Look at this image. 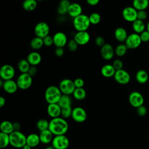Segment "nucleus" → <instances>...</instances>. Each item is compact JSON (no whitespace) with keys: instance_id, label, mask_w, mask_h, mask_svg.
<instances>
[{"instance_id":"obj_21","label":"nucleus","mask_w":149,"mask_h":149,"mask_svg":"<svg viewBox=\"0 0 149 149\" xmlns=\"http://www.w3.org/2000/svg\"><path fill=\"white\" fill-rule=\"evenodd\" d=\"M27 60L31 66H36L41 62V56L40 53L36 51H33L28 54Z\"/></svg>"},{"instance_id":"obj_8","label":"nucleus","mask_w":149,"mask_h":149,"mask_svg":"<svg viewBox=\"0 0 149 149\" xmlns=\"http://www.w3.org/2000/svg\"><path fill=\"white\" fill-rule=\"evenodd\" d=\"M141 42L140 34L133 33L128 35L125 44L128 49H135L138 48Z\"/></svg>"},{"instance_id":"obj_5","label":"nucleus","mask_w":149,"mask_h":149,"mask_svg":"<svg viewBox=\"0 0 149 149\" xmlns=\"http://www.w3.org/2000/svg\"><path fill=\"white\" fill-rule=\"evenodd\" d=\"M28 73H21L17 78L16 83L19 88L21 90H26L32 84L33 79Z\"/></svg>"},{"instance_id":"obj_54","label":"nucleus","mask_w":149,"mask_h":149,"mask_svg":"<svg viewBox=\"0 0 149 149\" xmlns=\"http://www.w3.org/2000/svg\"><path fill=\"white\" fill-rule=\"evenodd\" d=\"M22 149H31V147L26 144V145L24 146V147L22 148Z\"/></svg>"},{"instance_id":"obj_13","label":"nucleus","mask_w":149,"mask_h":149,"mask_svg":"<svg viewBox=\"0 0 149 149\" xmlns=\"http://www.w3.org/2000/svg\"><path fill=\"white\" fill-rule=\"evenodd\" d=\"M115 80L120 84H127L130 80V76L129 73L124 69L116 70L114 74Z\"/></svg>"},{"instance_id":"obj_10","label":"nucleus","mask_w":149,"mask_h":149,"mask_svg":"<svg viewBox=\"0 0 149 149\" xmlns=\"http://www.w3.org/2000/svg\"><path fill=\"white\" fill-rule=\"evenodd\" d=\"M34 31L37 37L44 38L49 35V26L46 22H40L36 24Z\"/></svg>"},{"instance_id":"obj_56","label":"nucleus","mask_w":149,"mask_h":149,"mask_svg":"<svg viewBox=\"0 0 149 149\" xmlns=\"http://www.w3.org/2000/svg\"><path fill=\"white\" fill-rule=\"evenodd\" d=\"M45 149H55L52 146H48V147H47Z\"/></svg>"},{"instance_id":"obj_26","label":"nucleus","mask_w":149,"mask_h":149,"mask_svg":"<svg viewBox=\"0 0 149 149\" xmlns=\"http://www.w3.org/2000/svg\"><path fill=\"white\" fill-rule=\"evenodd\" d=\"M133 7L137 10H145L149 5L148 0H134L133 1Z\"/></svg>"},{"instance_id":"obj_11","label":"nucleus","mask_w":149,"mask_h":149,"mask_svg":"<svg viewBox=\"0 0 149 149\" xmlns=\"http://www.w3.org/2000/svg\"><path fill=\"white\" fill-rule=\"evenodd\" d=\"M144 97L139 91H132L129 95V102L130 104L136 108L141 106L144 104Z\"/></svg>"},{"instance_id":"obj_53","label":"nucleus","mask_w":149,"mask_h":149,"mask_svg":"<svg viewBox=\"0 0 149 149\" xmlns=\"http://www.w3.org/2000/svg\"><path fill=\"white\" fill-rule=\"evenodd\" d=\"M5 102H6L5 98L2 96L0 97V107H2L5 104Z\"/></svg>"},{"instance_id":"obj_51","label":"nucleus","mask_w":149,"mask_h":149,"mask_svg":"<svg viewBox=\"0 0 149 149\" xmlns=\"http://www.w3.org/2000/svg\"><path fill=\"white\" fill-rule=\"evenodd\" d=\"M87 3L91 6H95L99 3V0H87Z\"/></svg>"},{"instance_id":"obj_24","label":"nucleus","mask_w":149,"mask_h":149,"mask_svg":"<svg viewBox=\"0 0 149 149\" xmlns=\"http://www.w3.org/2000/svg\"><path fill=\"white\" fill-rule=\"evenodd\" d=\"M53 135L54 134L49 129L41 132L39 134L40 142L44 144H49V143L52 142L54 139Z\"/></svg>"},{"instance_id":"obj_19","label":"nucleus","mask_w":149,"mask_h":149,"mask_svg":"<svg viewBox=\"0 0 149 149\" xmlns=\"http://www.w3.org/2000/svg\"><path fill=\"white\" fill-rule=\"evenodd\" d=\"M2 88L3 90L7 93L13 94L17 91L19 87L17 86L16 81H14L13 80L11 79L4 81Z\"/></svg>"},{"instance_id":"obj_36","label":"nucleus","mask_w":149,"mask_h":149,"mask_svg":"<svg viewBox=\"0 0 149 149\" xmlns=\"http://www.w3.org/2000/svg\"><path fill=\"white\" fill-rule=\"evenodd\" d=\"M73 97L77 100H83L86 98V92L83 88H76L73 93Z\"/></svg>"},{"instance_id":"obj_48","label":"nucleus","mask_w":149,"mask_h":149,"mask_svg":"<svg viewBox=\"0 0 149 149\" xmlns=\"http://www.w3.org/2000/svg\"><path fill=\"white\" fill-rule=\"evenodd\" d=\"M95 43L97 46L102 47L105 43L104 38L101 36H97L95 39Z\"/></svg>"},{"instance_id":"obj_27","label":"nucleus","mask_w":149,"mask_h":149,"mask_svg":"<svg viewBox=\"0 0 149 149\" xmlns=\"http://www.w3.org/2000/svg\"><path fill=\"white\" fill-rule=\"evenodd\" d=\"M70 1L68 0H62L59 2L57 8V12L60 15H65L68 12V8L70 5Z\"/></svg>"},{"instance_id":"obj_33","label":"nucleus","mask_w":149,"mask_h":149,"mask_svg":"<svg viewBox=\"0 0 149 149\" xmlns=\"http://www.w3.org/2000/svg\"><path fill=\"white\" fill-rule=\"evenodd\" d=\"M37 6V2L36 0H25L22 3L23 9L27 11H32L34 10Z\"/></svg>"},{"instance_id":"obj_7","label":"nucleus","mask_w":149,"mask_h":149,"mask_svg":"<svg viewBox=\"0 0 149 149\" xmlns=\"http://www.w3.org/2000/svg\"><path fill=\"white\" fill-rule=\"evenodd\" d=\"M69 146V140L65 135L55 136L52 141V146L55 149H66Z\"/></svg>"},{"instance_id":"obj_46","label":"nucleus","mask_w":149,"mask_h":149,"mask_svg":"<svg viewBox=\"0 0 149 149\" xmlns=\"http://www.w3.org/2000/svg\"><path fill=\"white\" fill-rule=\"evenodd\" d=\"M74 84L76 88H83L84 84V81L81 78H76L73 80Z\"/></svg>"},{"instance_id":"obj_16","label":"nucleus","mask_w":149,"mask_h":149,"mask_svg":"<svg viewBox=\"0 0 149 149\" xmlns=\"http://www.w3.org/2000/svg\"><path fill=\"white\" fill-rule=\"evenodd\" d=\"M53 41L54 44L56 47L61 48H63L68 42L66 35L62 31H58L54 34L53 36Z\"/></svg>"},{"instance_id":"obj_9","label":"nucleus","mask_w":149,"mask_h":149,"mask_svg":"<svg viewBox=\"0 0 149 149\" xmlns=\"http://www.w3.org/2000/svg\"><path fill=\"white\" fill-rule=\"evenodd\" d=\"M15 74V70L12 65L5 64L1 67L0 77L4 81L12 79Z\"/></svg>"},{"instance_id":"obj_20","label":"nucleus","mask_w":149,"mask_h":149,"mask_svg":"<svg viewBox=\"0 0 149 149\" xmlns=\"http://www.w3.org/2000/svg\"><path fill=\"white\" fill-rule=\"evenodd\" d=\"M68 13L71 17L74 18L82 14V7L78 3H71L68 8Z\"/></svg>"},{"instance_id":"obj_28","label":"nucleus","mask_w":149,"mask_h":149,"mask_svg":"<svg viewBox=\"0 0 149 149\" xmlns=\"http://www.w3.org/2000/svg\"><path fill=\"white\" fill-rule=\"evenodd\" d=\"M0 129L1 132L10 134L14 131L13 123L8 120L2 121L0 125Z\"/></svg>"},{"instance_id":"obj_15","label":"nucleus","mask_w":149,"mask_h":149,"mask_svg":"<svg viewBox=\"0 0 149 149\" xmlns=\"http://www.w3.org/2000/svg\"><path fill=\"white\" fill-rule=\"evenodd\" d=\"M78 45H83L87 44L90 40V36L87 31H77L73 37Z\"/></svg>"},{"instance_id":"obj_42","label":"nucleus","mask_w":149,"mask_h":149,"mask_svg":"<svg viewBox=\"0 0 149 149\" xmlns=\"http://www.w3.org/2000/svg\"><path fill=\"white\" fill-rule=\"evenodd\" d=\"M112 65H113V68L115 69L116 70L122 69L123 65L122 61L119 59H115Z\"/></svg>"},{"instance_id":"obj_6","label":"nucleus","mask_w":149,"mask_h":149,"mask_svg":"<svg viewBox=\"0 0 149 149\" xmlns=\"http://www.w3.org/2000/svg\"><path fill=\"white\" fill-rule=\"evenodd\" d=\"M59 88L62 94L68 95L73 94L76 88L73 81L69 79H62L59 83Z\"/></svg>"},{"instance_id":"obj_32","label":"nucleus","mask_w":149,"mask_h":149,"mask_svg":"<svg viewBox=\"0 0 149 149\" xmlns=\"http://www.w3.org/2000/svg\"><path fill=\"white\" fill-rule=\"evenodd\" d=\"M72 102V100L70 95L62 94L58 104L61 107V108H63L65 107L71 106Z\"/></svg>"},{"instance_id":"obj_52","label":"nucleus","mask_w":149,"mask_h":149,"mask_svg":"<svg viewBox=\"0 0 149 149\" xmlns=\"http://www.w3.org/2000/svg\"><path fill=\"white\" fill-rule=\"evenodd\" d=\"M13 125L14 131H19V129L20 128V124L17 122H15V123H13Z\"/></svg>"},{"instance_id":"obj_12","label":"nucleus","mask_w":149,"mask_h":149,"mask_svg":"<svg viewBox=\"0 0 149 149\" xmlns=\"http://www.w3.org/2000/svg\"><path fill=\"white\" fill-rule=\"evenodd\" d=\"M71 117L77 123L84 122L87 118V113L84 108L80 107H76L73 109Z\"/></svg>"},{"instance_id":"obj_40","label":"nucleus","mask_w":149,"mask_h":149,"mask_svg":"<svg viewBox=\"0 0 149 149\" xmlns=\"http://www.w3.org/2000/svg\"><path fill=\"white\" fill-rule=\"evenodd\" d=\"M72 111H73V109L72 108L71 106L61 108V115L62 116V118H63L64 119L69 118L70 116H72Z\"/></svg>"},{"instance_id":"obj_2","label":"nucleus","mask_w":149,"mask_h":149,"mask_svg":"<svg viewBox=\"0 0 149 149\" xmlns=\"http://www.w3.org/2000/svg\"><path fill=\"white\" fill-rule=\"evenodd\" d=\"M62 94L59 87L55 86H48L44 93V98L47 102L49 104L58 103Z\"/></svg>"},{"instance_id":"obj_49","label":"nucleus","mask_w":149,"mask_h":149,"mask_svg":"<svg viewBox=\"0 0 149 149\" xmlns=\"http://www.w3.org/2000/svg\"><path fill=\"white\" fill-rule=\"evenodd\" d=\"M55 54L58 57H61L63 56L64 54V50L63 48L61 47H56L55 49Z\"/></svg>"},{"instance_id":"obj_35","label":"nucleus","mask_w":149,"mask_h":149,"mask_svg":"<svg viewBox=\"0 0 149 149\" xmlns=\"http://www.w3.org/2000/svg\"><path fill=\"white\" fill-rule=\"evenodd\" d=\"M10 144L9 134L1 132L0 133V148H5Z\"/></svg>"},{"instance_id":"obj_50","label":"nucleus","mask_w":149,"mask_h":149,"mask_svg":"<svg viewBox=\"0 0 149 149\" xmlns=\"http://www.w3.org/2000/svg\"><path fill=\"white\" fill-rule=\"evenodd\" d=\"M37 72V69L36 68V66H31L30 69H29V70L28 72V73L31 76H34L36 74Z\"/></svg>"},{"instance_id":"obj_18","label":"nucleus","mask_w":149,"mask_h":149,"mask_svg":"<svg viewBox=\"0 0 149 149\" xmlns=\"http://www.w3.org/2000/svg\"><path fill=\"white\" fill-rule=\"evenodd\" d=\"M47 113L52 118L60 117L61 115V108L58 103L49 104L47 106Z\"/></svg>"},{"instance_id":"obj_22","label":"nucleus","mask_w":149,"mask_h":149,"mask_svg":"<svg viewBox=\"0 0 149 149\" xmlns=\"http://www.w3.org/2000/svg\"><path fill=\"white\" fill-rule=\"evenodd\" d=\"M115 72L116 70L112 64H105L101 69V74L105 77H113Z\"/></svg>"},{"instance_id":"obj_39","label":"nucleus","mask_w":149,"mask_h":149,"mask_svg":"<svg viewBox=\"0 0 149 149\" xmlns=\"http://www.w3.org/2000/svg\"><path fill=\"white\" fill-rule=\"evenodd\" d=\"M101 15L97 12H93L89 15V19L91 24H97L101 21Z\"/></svg>"},{"instance_id":"obj_1","label":"nucleus","mask_w":149,"mask_h":149,"mask_svg":"<svg viewBox=\"0 0 149 149\" xmlns=\"http://www.w3.org/2000/svg\"><path fill=\"white\" fill-rule=\"evenodd\" d=\"M68 123L62 117L52 118L49 121V130L55 136L65 135L68 130Z\"/></svg>"},{"instance_id":"obj_55","label":"nucleus","mask_w":149,"mask_h":149,"mask_svg":"<svg viewBox=\"0 0 149 149\" xmlns=\"http://www.w3.org/2000/svg\"><path fill=\"white\" fill-rule=\"evenodd\" d=\"M146 29H147V30L149 32V21L148 22L147 24V26H146Z\"/></svg>"},{"instance_id":"obj_34","label":"nucleus","mask_w":149,"mask_h":149,"mask_svg":"<svg viewBox=\"0 0 149 149\" xmlns=\"http://www.w3.org/2000/svg\"><path fill=\"white\" fill-rule=\"evenodd\" d=\"M30 47L34 49H38L44 45L43 39L42 38L36 36L30 41Z\"/></svg>"},{"instance_id":"obj_29","label":"nucleus","mask_w":149,"mask_h":149,"mask_svg":"<svg viewBox=\"0 0 149 149\" xmlns=\"http://www.w3.org/2000/svg\"><path fill=\"white\" fill-rule=\"evenodd\" d=\"M136 80L140 84L146 83L148 79V73L143 69L139 70L136 74Z\"/></svg>"},{"instance_id":"obj_43","label":"nucleus","mask_w":149,"mask_h":149,"mask_svg":"<svg viewBox=\"0 0 149 149\" xmlns=\"http://www.w3.org/2000/svg\"><path fill=\"white\" fill-rule=\"evenodd\" d=\"M136 112L138 115L140 116H144L147 114V109L144 105H141L136 108Z\"/></svg>"},{"instance_id":"obj_44","label":"nucleus","mask_w":149,"mask_h":149,"mask_svg":"<svg viewBox=\"0 0 149 149\" xmlns=\"http://www.w3.org/2000/svg\"><path fill=\"white\" fill-rule=\"evenodd\" d=\"M42 39H43V41H44V45H45L47 47H49V46L52 45V44H54L53 37H51L49 35L45 37Z\"/></svg>"},{"instance_id":"obj_30","label":"nucleus","mask_w":149,"mask_h":149,"mask_svg":"<svg viewBox=\"0 0 149 149\" xmlns=\"http://www.w3.org/2000/svg\"><path fill=\"white\" fill-rule=\"evenodd\" d=\"M132 28L134 33L140 34L145 30L146 25L144 21L137 19L132 23Z\"/></svg>"},{"instance_id":"obj_14","label":"nucleus","mask_w":149,"mask_h":149,"mask_svg":"<svg viewBox=\"0 0 149 149\" xmlns=\"http://www.w3.org/2000/svg\"><path fill=\"white\" fill-rule=\"evenodd\" d=\"M123 19L129 22H133L137 19V11L133 6L125 8L122 12Z\"/></svg>"},{"instance_id":"obj_41","label":"nucleus","mask_w":149,"mask_h":149,"mask_svg":"<svg viewBox=\"0 0 149 149\" xmlns=\"http://www.w3.org/2000/svg\"><path fill=\"white\" fill-rule=\"evenodd\" d=\"M77 47H78V44L74 41V39L70 40L68 42V48L69 51L72 52H74L77 49Z\"/></svg>"},{"instance_id":"obj_47","label":"nucleus","mask_w":149,"mask_h":149,"mask_svg":"<svg viewBox=\"0 0 149 149\" xmlns=\"http://www.w3.org/2000/svg\"><path fill=\"white\" fill-rule=\"evenodd\" d=\"M147 17V13L146 10L137 11V19L144 21Z\"/></svg>"},{"instance_id":"obj_31","label":"nucleus","mask_w":149,"mask_h":149,"mask_svg":"<svg viewBox=\"0 0 149 149\" xmlns=\"http://www.w3.org/2000/svg\"><path fill=\"white\" fill-rule=\"evenodd\" d=\"M30 66L31 65L27 59H22L19 61L17 63L18 69L22 72V73H28Z\"/></svg>"},{"instance_id":"obj_25","label":"nucleus","mask_w":149,"mask_h":149,"mask_svg":"<svg viewBox=\"0 0 149 149\" xmlns=\"http://www.w3.org/2000/svg\"><path fill=\"white\" fill-rule=\"evenodd\" d=\"M40 143V136L37 134L31 133L27 136L26 144L30 146L31 148L37 146Z\"/></svg>"},{"instance_id":"obj_23","label":"nucleus","mask_w":149,"mask_h":149,"mask_svg":"<svg viewBox=\"0 0 149 149\" xmlns=\"http://www.w3.org/2000/svg\"><path fill=\"white\" fill-rule=\"evenodd\" d=\"M115 38L119 42H125L128 35L126 29L122 27L116 28L114 31Z\"/></svg>"},{"instance_id":"obj_17","label":"nucleus","mask_w":149,"mask_h":149,"mask_svg":"<svg viewBox=\"0 0 149 149\" xmlns=\"http://www.w3.org/2000/svg\"><path fill=\"white\" fill-rule=\"evenodd\" d=\"M100 53L102 58L105 60L111 59L115 54V49L110 44H105L101 47Z\"/></svg>"},{"instance_id":"obj_3","label":"nucleus","mask_w":149,"mask_h":149,"mask_svg":"<svg viewBox=\"0 0 149 149\" xmlns=\"http://www.w3.org/2000/svg\"><path fill=\"white\" fill-rule=\"evenodd\" d=\"M10 144L17 148H23L26 144L27 137L20 131H13L9 134Z\"/></svg>"},{"instance_id":"obj_38","label":"nucleus","mask_w":149,"mask_h":149,"mask_svg":"<svg viewBox=\"0 0 149 149\" xmlns=\"http://www.w3.org/2000/svg\"><path fill=\"white\" fill-rule=\"evenodd\" d=\"M49 122L45 119H39L36 123V126L37 129L41 132L42 131L49 129Z\"/></svg>"},{"instance_id":"obj_4","label":"nucleus","mask_w":149,"mask_h":149,"mask_svg":"<svg viewBox=\"0 0 149 149\" xmlns=\"http://www.w3.org/2000/svg\"><path fill=\"white\" fill-rule=\"evenodd\" d=\"M90 24L89 16L83 13L74 17L73 20V26L77 31H86Z\"/></svg>"},{"instance_id":"obj_45","label":"nucleus","mask_w":149,"mask_h":149,"mask_svg":"<svg viewBox=\"0 0 149 149\" xmlns=\"http://www.w3.org/2000/svg\"><path fill=\"white\" fill-rule=\"evenodd\" d=\"M141 40L143 42H149V32L146 30L140 34Z\"/></svg>"},{"instance_id":"obj_37","label":"nucleus","mask_w":149,"mask_h":149,"mask_svg":"<svg viewBox=\"0 0 149 149\" xmlns=\"http://www.w3.org/2000/svg\"><path fill=\"white\" fill-rule=\"evenodd\" d=\"M127 49L128 48L125 44H120L116 47L115 49V54L119 57L123 56L126 54Z\"/></svg>"}]
</instances>
